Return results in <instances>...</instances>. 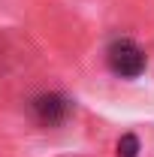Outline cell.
<instances>
[{"instance_id": "cell-3", "label": "cell", "mask_w": 154, "mask_h": 157, "mask_svg": "<svg viewBox=\"0 0 154 157\" xmlns=\"http://www.w3.org/2000/svg\"><path fill=\"white\" fill-rule=\"evenodd\" d=\"M136 154H139V139L133 133L118 139V157H136Z\"/></svg>"}, {"instance_id": "cell-1", "label": "cell", "mask_w": 154, "mask_h": 157, "mask_svg": "<svg viewBox=\"0 0 154 157\" xmlns=\"http://www.w3.org/2000/svg\"><path fill=\"white\" fill-rule=\"evenodd\" d=\"M109 58V70L121 78H136L145 70V52L136 45L133 39H115L106 52Z\"/></svg>"}, {"instance_id": "cell-2", "label": "cell", "mask_w": 154, "mask_h": 157, "mask_svg": "<svg viewBox=\"0 0 154 157\" xmlns=\"http://www.w3.org/2000/svg\"><path fill=\"white\" fill-rule=\"evenodd\" d=\"M30 109H33V118L42 127H58L70 115V100L60 97V94H42L30 103Z\"/></svg>"}]
</instances>
